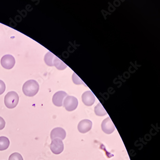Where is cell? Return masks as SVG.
I'll return each mask as SVG.
<instances>
[{"instance_id":"cell-14","label":"cell","mask_w":160,"mask_h":160,"mask_svg":"<svg viewBox=\"0 0 160 160\" xmlns=\"http://www.w3.org/2000/svg\"><path fill=\"white\" fill-rule=\"evenodd\" d=\"M55 55L51 52H48L44 57V62L47 65L53 66V60Z\"/></svg>"},{"instance_id":"cell-5","label":"cell","mask_w":160,"mask_h":160,"mask_svg":"<svg viewBox=\"0 0 160 160\" xmlns=\"http://www.w3.org/2000/svg\"><path fill=\"white\" fill-rule=\"evenodd\" d=\"M102 129L104 133L107 134H111L115 130V126L109 117L104 119L102 122Z\"/></svg>"},{"instance_id":"cell-15","label":"cell","mask_w":160,"mask_h":160,"mask_svg":"<svg viewBox=\"0 0 160 160\" xmlns=\"http://www.w3.org/2000/svg\"><path fill=\"white\" fill-rule=\"evenodd\" d=\"M72 80H73V82L77 85H79V84H83L85 86H87L83 82V81L79 78L78 75H77L75 73H74L72 75Z\"/></svg>"},{"instance_id":"cell-12","label":"cell","mask_w":160,"mask_h":160,"mask_svg":"<svg viewBox=\"0 0 160 160\" xmlns=\"http://www.w3.org/2000/svg\"><path fill=\"white\" fill-rule=\"evenodd\" d=\"M10 141L8 138L5 136L0 137V151H3L8 148Z\"/></svg>"},{"instance_id":"cell-4","label":"cell","mask_w":160,"mask_h":160,"mask_svg":"<svg viewBox=\"0 0 160 160\" xmlns=\"http://www.w3.org/2000/svg\"><path fill=\"white\" fill-rule=\"evenodd\" d=\"M64 146L62 140L58 138L53 139L50 145V149L55 154H59L63 151Z\"/></svg>"},{"instance_id":"cell-6","label":"cell","mask_w":160,"mask_h":160,"mask_svg":"<svg viewBox=\"0 0 160 160\" xmlns=\"http://www.w3.org/2000/svg\"><path fill=\"white\" fill-rule=\"evenodd\" d=\"M15 58L11 55H5L2 57L1 61L2 66L6 69H11L15 64Z\"/></svg>"},{"instance_id":"cell-1","label":"cell","mask_w":160,"mask_h":160,"mask_svg":"<svg viewBox=\"0 0 160 160\" xmlns=\"http://www.w3.org/2000/svg\"><path fill=\"white\" fill-rule=\"evenodd\" d=\"M22 90L24 94L27 97H34L39 91V84L34 80H29L24 83Z\"/></svg>"},{"instance_id":"cell-13","label":"cell","mask_w":160,"mask_h":160,"mask_svg":"<svg viewBox=\"0 0 160 160\" xmlns=\"http://www.w3.org/2000/svg\"><path fill=\"white\" fill-rule=\"evenodd\" d=\"M94 112L96 115L98 116H103L107 114L106 110L102 106L101 103H99L94 108Z\"/></svg>"},{"instance_id":"cell-9","label":"cell","mask_w":160,"mask_h":160,"mask_svg":"<svg viewBox=\"0 0 160 160\" xmlns=\"http://www.w3.org/2000/svg\"><path fill=\"white\" fill-rule=\"evenodd\" d=\"M92 123L89 119H83L79 122L78 126V129L80 133L82 134L87 133L91 130Z\"/></svg>"},{"instance_id":"cell-7","label":"cell","mask_w":160,"mask_h":160,"mask_svg":"<svg viewBox=\"0 0 160 160\" xmlns=\"http://www.w3.org/2000/svg\"><path fill=\"white\" fill-rule=\"evenodd\" d=\"M68 94L65 91H59L53 95L52 97L53 104L57 107H60L63 105V102L65 98L68 97Z\"/></svg>"},{"instance_id":"cell-10","label":"cell","mask_w":160,"mask_h":160,"mask_svg":"<svg viewBox=\"0 0 160 160\" xmlns=\"http://www.w3.org/2000/svg\"><path fill=\"white\" fill-rule=\"evenodd\" d=\"M51 138L52 140L58 138L61 140L65 139L66 137V132L64 129L62 128L57 127L51 131Z\"/></svg>"},{"instance_id":"cell-18","label":"cell","mask_w":160,"mask_h":160,"mask_svg":"<svg viewBox=\"0 0 160 160\" xmlns=\"http://www.w3.org/2000/svg\"><path fill=\"white\" fill-rule=\"evenodd\" d=\"M5 126V120L2 118L0 117V130H2Z\"/></svg>"},{"instance_id":"cell-8","label":"cell","mask_w":160,"mask_h":160,"mask_svg":"<svg viewBox=\"0 0 160 160\" xmlns=\"http://www.w3.org/2000/svg\"><path fill=\"white\" fill-rule=\"evenodd\" d=\"M82 101L86 106L91 107L95 101L94 94L91 91H85L82 95Z\"/></svg>"},{"instance_id":"cell-3","label":"cell","mask_w":160,"mask_h":160,"mask_svg":"<svg viewBox=\"0 0 160 160\" xmlns=\"http://www.w3.org/2000/svg\"><path fill=\"white\" fill-rule=\"evenodd\" d=\"M78 100L75 97L68 96L63 101V106L68 111H74L78 106Z\"/></svg>"},{"instance_id":"cell-17","label":"cell","mask_w":160,"mask_h":160,"mask_svg":"<svg viewBox=\"0 0 160 160\" xmlns=\"http://www.w3.org/2000/svg\"><path fill=\"white\" fill-rule=\"evenodd\" d=\"M5 90V85L4 83L0 80V95L2 94Z\"/></svg>"},{"instance_id":"cell-11","label":"cell","mask_w":160,"mask_h":160,"mask_svg":"<svg viewBox=\"0 0 160 160\" xmlns=\"http://www.w3.org/2000/svg\"><path fill=\"white\" fill-rule=\"evenodd\" d=\"M53 66H55L57 69L59 70H63L67 68L68 66L65 63L60 60L59 58L55 56L53 60Z\"/></svg>"},{"instance_id":"cell-16","label":"cell","mask_w":160,"mask_h":160,"mask_svg":"<svg viewBox=\"0 0 160 160\" xmlns=\"http://www.w3.org/2000/svg\"><path fill=\"white\" fill-rule=\"evenodd\" d=\"M9 160H23V158L20 153L15 152L9 156Z\"/></svg>"},{"instance_id":"cell-2","label":"cell","mask_w":160,"mask_h":160,"mask_svg":"<svg viewBox=\"0 0 160 160\" xmlns=\"http://www.w3.org/2000/svg\"><path fill=\"white\" fill-rule=\"evenodd\" d=\"M19 102V97L15 91L8 92L4 97V104L7 108L9 109L14 108L18 105Z\"/></svg>"}]
</instances>
